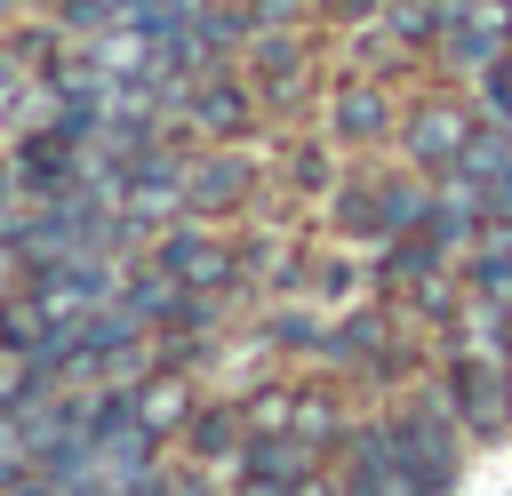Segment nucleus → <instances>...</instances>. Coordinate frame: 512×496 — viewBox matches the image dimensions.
<instances>
[{
	"label": "nucleus",
	"instance_id": "obj_16",
	"mask_svg": "<svg viewBox=\"0 0 512 496\" xmlns=\"http://www.w3.org/2000/svg\"><path fill=\"white\" fill-rule=\"evenodd\" d=\"M368 8H384V0H336V16H368Z\"/></svg>",
	"mask_w": 512,
	"mask_h": 496
},
{
	"label": "nucleus",
	"instance_id": "obj_5",
	"mask_svg": "<svg viewBox=\"0 0 512 496\" xmlns=\"http://www.w3.org/2000/svg\"><path fill=\"white\" fill-rule=\"evenodd\" d=\"M240 192H248V160H192L184 168V208H200V216L232 208Z\"/></svg>",
	"mask_w": 512,
	"mask_h": 496
},
{
	"label": "nucleus",
	"instance_id": "obj_3",
	"mask_svg": "<svg viewBox=\"0 0 512 496\" xmlns=\"http://www.w3.org/2000/svg\"><path fill=\"white\" fill-rule=\"evenodd\" d=\"M152 264H160V272H176L184 288H208V296L232 280V256H224V240H208V232H168Z\"/></svg>",
	"mask_w": 512,
	"mask_h": 496
},
{
	"label": "nucleus",
	"instance_id": "obj_10",
	"mask_svg": "<svg viewBox=\"0 0 512 496\" xmlns=\"http://www.w3.org/2000/svg\"><path fill=\"white\" fill-rule=\"evenodd\" d=\"M288 416H296V424H288V432H296V440H304V448H320V440H336V408H328V400H296V408H288Z\"/></svg>",
	"mask_w": 512,
	"mask_h": 496
},
{
	"label": "nucleus",
	"instance_id": "obj_2",
	"mask_svg": "<svg viewBox=\"0 0 512 496\" xmlns=\"http://www.w3.org/2000/svg\"><path fill=\"white\" fill-rule=\"evenodd\" d=\"M440 40H448V64L488 72V64L504 56V40H512V0H448Z\"/></svg>",
	"mask_w": 512,
	"mask_h": 496
},
{
	"label": "nucleus",
	"instance_id": "obj_19",
	"mask_svg": "<svg viewBox=\"0 0 512 496\" xmlns=\"http://www.w3.org/2000/svg\"><path fill=\"white\" fill-rule=\"evenodd\" d=\"M504 392H512V344H504Z\"/></svg>",
	"mask_w": 512,
	"mask_h": 496
},
{
	"label": "nucleus",
	"instance_id": "obj_8",
	"mask_svg": "<svg viewBox=\"0 0 512 496\" xmlns=\"http://www.w3.org/2000/svg\"><path fill=\"white\" fill-rule=\"evenodd\" d=\"M440 24H448V0H392L384 8V32L392 40H432Z\"/></svg>",
	"mask_w": 512,
	"mask_h": 496
},
{
	"label": "nucleus",
	"instance_id": "obj_9",
	"mask_svg": "<svg viewBox=\"0 0 512 496\" xmlns=\"http://www.w3.org/2000/svg\"><path fill=\"white\" fill-rule=\"evenodd\" d=\"M336 128H344V136H376V128H384V96H376V88H344V96H336Z\"/></svg>",
	"mask_w": 512,
	"mask_h": 496
},
{
	"label": "nucleus",
	"instance_id": "obj_1",
	"mask_svg": "<svg viewBox=\"0 0 512 496\" xmlns=\"http://www.w3.org/2000/svg\"><path fill=\"white\" fill-rule=\"evenodd\" d=\"M384 448L416 472V488L424 496H440V480L456 472V440H448V416H440V400H424V408H408V416H392L384 424Z\"/></svg>",
	"mask_w": 512,
	"mask_h": 496
},
{
	"label": "nucleus",
	"instance_id": "obj_14",
	"mask_svg": "<svg viewBox=\"0 0 512 496\" xmlns=\"http://www.w3.org/2000/svg\"><path fill=\"white\" fill-rule=\"evenodd\" d=\"M8 496H56V480H48V472H16V480H8Z\"/></svg>",
	"mask_w": 512,
	"mask_h": 496
},
{
	"label": "nucleus",
	"instance_id": "obj_6",
	"mask_svg": "<svg viewBox=\"0 0 512 496\" xmlns=\"http://www.w3.org/2000/svg\"><path fill=\"white\" fill-rule=\"evenodd\" d=\"M192 416V392L176 384V376H136V424L160 440V432H176Z\"/></svg>",
	"mask_w": 512,
	"mask_h": 496
},
{
	"label": "nucleus",
	"instance_id": "obj_7",
	"mask_svg": "<svg viewBox=\"0 0 512 496\" xmlns=\"http://www.w3.org/2000/svg\"><path fill=\"white\" fill-rule=\"evenodd\" d=\"M408 144H416L424 160H464V112H448V104H432V112H416V128H408Z\"/></svg>",
	"mask_w": 512,
	"mask_h": 496
},
{
	"label": "nucleus",
	"instance_id": "obj_13",
	"mask_svg": "<svg viewBox=\"0 0 512 496\" xmlns=\"http://www.w3.org/2000/svg\"><path fill=\"white\" fill-rule=\"evenodd\" d=\"M488 112H496V120H512V48L488 64Z\"/></svg>",
	"mask_w": 512,
	"mask_h": 496
},
{
	"label": "nucleus",
	"instance_id": "obj_15",
	"mask_svg": "<svg viewBox=\"0 0 512 496\" xmlns=\"http://www.w3.org/2000/svg\"><path fill=\"white\" fill-rule=\"evenodd\" d=\"M248 496H288V480H256V472H248Z\"/></svg>",
	"mask_w": 512,
	"mask_h": 496
},
{
	"label": "nucleus",
	"instance_id": "obj_18",
	"mask_svg": "<svg viewBox=\"0 0 512 496\" xmlns=\"http://www.w3.org/2000/svg\"><path fill=\"white\" fill-rule=\"evenodd\" d=\"M176 496H224V488H208V480H192V488H176Z\"/></svg>",
	"mask_w": 512,
	"mask_h": 496
},
{
	"label": "nucleus",
	"instance_id": "obj_4",
	"mask_svg": "<svg viewBox=\"0 0 512 496\" xmlns=\"http://www.w3.org/2000/svg\"><path fill=\"white\" fill-rule=\"evenodd\" d=\"M184 112H192V128H208V136H240L256 104H248V88H240V80H216V72H208V80H192Z\"/></svg>",
	"mask_w": 512,
	"mask_h": 496
},
{
	"label": "nucleus",
	"instance_id": "obj_17",
	"mask_svg": "<svg viewBox=\"0 0 512 496\" xmlns=\"http://www.w3.org/2000/svg\"><path fill=\"white\" fill-rule=\"evenodd\" d=\"M288 496H336V488H328V480H296Z\"/></svg>",
	"mask_w": 512,
	"mask_h": 496
},
{
	"label": "nucleus",
	"instance_id": "obj_20",
	"mask_svg": "<svg viewBox=\"0 0 512 496\" xmlns=\"http://www.w3.org/2000/svg\"><path fill=\"white\" fill-rule=\"evenodd\" d=\"M80 496H104V488H96V480H88V488H80Z\"/></svg>",
	"mask_w": 512,
	"mask_h": 496
},
{
	"label": "nucleus",
	"instance_id": "obj_12",
	"mask_svg": "<svg viewBox=\"0 0 512 496\" xmlns=\"http://www.w3.org/2000/svg\"><path fill=\"white\" fill-rule=\"evenodd\" d=\"M256 64H264V80H272V88H288V80H296V40L264 32V40H256Z\"/></svg>",
	"mask_w": 512,
	"mask_h": 496
},
{
	"label": "nucleus",
	"instance_id": "obj_11",
	"mask_svg": "<svg viewBox=\"0 0 512 496\" xmlns=\"http://www.w3.org/2000/svg\"><path fill=\"white\" fill-rule=\"evenodd\" d=\"M240 440H248V432H240V416H224V408L192 424V448H200V456H224V448H240Z\"/></svg>",
	"mask_w": 512,
	"mask_h": 496
}]
</instances>
